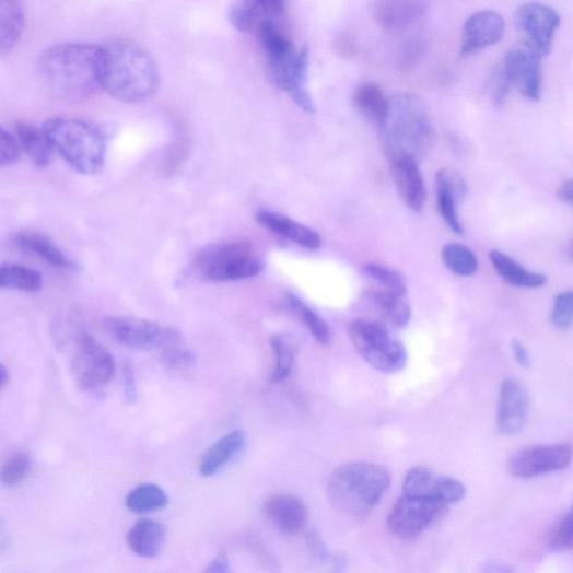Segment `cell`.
I'll list each match as a JSON object with an SVG mask.
<instances>
[{"label": "cell", "instance_id": "11", "mask_svg": "<svg viewBox=\"0 0 573 573\" xmlns=\"http://www.w3.org/2000/svg\"><path fill=\"white\" fill-rule=\"evenodd\" d=\"M543 59L531 46L519 42L511 47L502 63L512 87L530 102L541 98Z\"/></svg>", "mask_w": 573, "mask_h": 573}, {"label": "cell", "instance_id": "18", "mask_svg": "<svg viewBox=\"0 0 573 573\" xmlns=\"http://www.w3.org/2000/svg\"><path fill=\"white\" fill-rule=\"evenodd\" d=\"M289 3L290 0H236L230 9L229 20L241 33H256L264 22L281 17Z\"/></svg>", "mask_w": 573, "mask_h": 573}, {"label": "cell", "instance_id": "35", "mask_svg": "<svg viewBox=\"0 0 573 573\" xmlns=\"http://www.w3.org/2000/svg\"><path fill=\"white\" fill-rule=\"evenodd\" d=\"M271 349L274 353V367L270 374L271 384H280L290 376L296 354L295 342L292 337L284 334H277L270 340Z\"/></svg>", "mask_w": 573, "mask_h": 573}, {"label": "cell", "instance_id": "12", "mask_svg": "<svg viewBox=\"0 0 573 573\" xmlns=\"http://www.w3.org/2000/svg\"><path fill=\"white\" fill-rule=\"evenodd\" d=\"M572 459L573 449L568 444L540 445L517 452L511 458L508 468L517 479L530 480L563 470Z\"/></svg>", "mask_w": 573, "mask_h": 573}, {"label": "cell", "instance_id": "2", "mask_svg": "<svg viewBox=\"0 0 573 573\" xmlns=\"http://www.w3.org/2000/svg\"><path fill=\"white\" fill-rule=\"evenodd\" d=\"M104 47L103 90L124 104L135 105L154 97L161 84L156 61L130 40H114Z\"/></svg>", "mask_w": 573, "mask_h": 573}, {"label": "cell", "instance_id": "29", "mask_svg": "<svg viewBox=\"0 0 573 573\" xmlns=\"http://www.w3.org/2000/svg\"><path fill=\"white\" fill-rule=\"evenodd\" d=\"M490 259L500 277L508 284L517 286V289L537 290L541 289L548 281L545 274L525 269L499 250L492 252Z\"/></svg>", "mask_w": 573, "mask_h": 573}, {"label": "cell", "instance_id": "10", "mask_svg": "<svg viewBox=\"0 0 573 573\" xmlns=\"http://www.w3.org/2000/svg\"><path fill=\"white\" fill-rule=\"evenodd\" d=\"M74 343L77 351L72 369L80 386L93 389L107 385L116 371L110 352L83 329L74 334Z\"/></svg>", "mask_w": 573, "mask_h": 573}, {"label": "cell", "instance_id": "38", "mask_svg": "<svg viewBox=\"0 0 573 573\" xmlns=\"http://www.w3.org/2000/svg\"><path fill=\"white\" fill-rule=\"evenodd\" d=\"M364 270L367 276L384 286V290L407 296V281L399 271L378 264H369Z\"/></svg>", "mask_w": 573, "mask_h": 573}, {"label": "cell", "instance_id": "40", "mask_svg": "<svg viewBox=\"0 0 573 573\" xmlns=\"http://www.w3.org/2000/svg\"><path fill=\"white\" fill-rule=\"evenodd\" d=\"M549 546L556 551L573 549V503L549 535Z\"/></svg>", "mask_w": 573, "mask_h": 573}, {"label": "cell", "instance_id": "20", "mask_svg": "<svg viewBox=\"0 0 573 573\" xmlns=\"http://www.w3.org/2000/svg\"><path fill=\"white\" fill-rule=\"evenodd\" d=\"M264 511L273 527L283 535H297L307 525V506L294 495L272 496L267 501Z\"/></svg>", "mask_w": 573, "mask_h": 573}, {"label": "cell", "instance_id": "47", "mask_svg": "<svg viewBox=\"0 0 573 573\" xmlns=\"http://www.w3.org/2000/svg\"><path fill=\"white\" fill-rule=\"evenodd\" d=\"M512 351H513L515 361L517 362L519 366L524 369H528L530 366V354L528 352V349L525 348V346L521 341L518 340L513 341Z\"/></svg>", "mask_w": 573, "mask_h": 573}, {"label": "cell", "instance_id": "39", "mask_svg": "<svg viewBox=\"0 0 573 573\" xmlns=\"http://www.w3.org/2000/svg\"><path fill=\"white\" fill-rule=\"evenodd\" d=\"M31 468L32 463L27 455L22 453L15 454L3 465L2 482L8 488H15L26 479Z\"/></svg>", "mask_w": 573, "mask_h": 573}, {"label": "cell", "instance_id": "42", "mask_svg": "<svg viewBox=\"0 0 573 573\" xmlns=\"http://www.w3.org/2000/svg\"><path fill=\"white\" fill-rule=\"evenodd\" d=\"M23 150L14 132L0 130V165L12 166L21 160Z\"/></svg>", "mask_w": 573, "mask_h": 573}, {"label": "cell", "instance_id": "31", "mask_svg": "<svg viewBox=\"0 0 573 573\" xmlns=\"http://www.w3.org/2000/svg\"><path fill=\"white\" fill-rule=\"evenodd\" d=\"M353 105L365 120L379 127L388 114L390 100L376 84L364 83L356 87Z\"/></svg>", "mask_w": 573, "mask_h": 573}, {"label": "cell", "instance_id": "46", "mask_svg": "<svg viewBox=\"0 0 573 573\" xmlns=\"http://www.w3.org/2000/svg\"><path fill=\"white\" fill-rule=\"evenodd\" d=\"M122 388L126 401L129 405H135L137 402L135 373L131 365L128 363L122 367Z\"/></svg>", "mask_w": 573, "mask_h": 573}, {"label": "cell", "instance_id": "41", "mask_svg": "<svg viewBox=\"0 0 573 573\" xmlns=\"http://www.w3.org/2000/svg\"><path fill=\"white\" fill-rule=\"evenodd\" d=\"M551 321L559 330H568L573 326V291L560 293L553 303Z\"/></svg>", "mask_w": 573, "mask_h": 573}, {"label": "cell", "instance_id": "6", "mask_svg": "<svg viewBox=\"0 0 573 573\" xmlns=\"http://www.w3.org/2000/svg\"><path fill=\"white\" fill-rule=\"evenodd\" d=\"M195 268L204 280L227 282L257 277L266 265L249 244L222 242L200 249Z\"/></svg>", "mask_w": 573, "mask_h": 573}, {"label": "cell", "instance_id": "25", "mask_svg": "<svg viewBox=\"0 0 573 573\" xmlns=\"http://www.w3.org/2000/svg\"><path fill=\"white\" fill-rule=\"evenodd\" d=\"M246 445L247 436L243 430H233L206 452L200 461V472L204 477L218 473L241 455Z\"/></svg>", "mask_w": 573, "mask_h": 573}, {"label": "cell", "instance_id": "27", "mask_svg": "<svg viewBox=\"0 0 573 573\" xmlns=\"http://www.w3.org/2000/svg\"><path fill=\"white\" fill-rule=\"evenodd\" d=\"M13 132L23 152L36 167L45 168L51 164L56 151L43 127L37 128L27 122H17Z\"/></svg>", "mask_w": 573, "mask_h": 573}, {"label": "cell", "instance_id": "26", "mask_svg": "<svg viewBox=\"0 0 573 573\" xmlns=\"http://www.w3.org/2000/svg\"><path fill=\"white\" fill-rule=\"evenodd\" d=\"M16 246L43 261L66 270H75L78 265L72 261L61 249L51 241V238L34 232L22 231L15 236Z\"/></svg>", "mask_w": 573, "mask_h": 573}, {"label": "cell", "instance_id": "51", "mask_svg": "<svg viewBox=\"0 0 573 573\" xmlns=\"http://www.w3.org/2000/svg\"><path fill=\"white\" fill-rule=\"evenodd\" d=\"M566 254H568V257L573 261V238L570 242V244L568 245Z\"/></svg>", "mask_w": 573, "mask_h": 573}, {"label": "cell", "instance_id": "49", "mask_svg": "<svg viewBox=\"0 0 573 573\" xmlns=\"http://www.w3.org/2000/svg\"><path fill=\"white\" fill-rule=\"evenodd\" d=\"M207 572H229L230 561L226 553H220L207 568Z\"/></svg>", "mask_w": 573, "mask_h": 573}, {"label": "cell", "instance_id": "34", "mask_svg": "<svg viewBox=\"0 0 573 573\" xmlns=\"http://www.w3.org/2000/svg\"><path fill=\"white\" fill-rule=\"evenodd\" d=\"M168 496L156 484H141L133 489L126 499L127 508L135 514H148L164 508Z\"/></svg>", "mask_w": 573, "mask_h": 573}, {"label": "cell", "instance_id": "28", "mask_svg": "<svg viewBox=\"0 0 573 573\" xmlns=\"http://www.w3.org/2000/svg\"><path fill=\"white\" fill-rule=\"evenodd\" d=\"M166 541V529L163 524L153 519L137 522L130 529L127 542L130 550L141 558L157 557Z\"/></svg>", "mask_w": 573, "mask_h": 573}, {"label": "cell", "instance_id": "9", "mask_svg": "<svg viewBox=\"0 0 573 573\" xmlns=\"http://www.w3.org/2000/svg\"><path fill=\"white\" fill-rule=\"evenodd\" d=\"M448 511L447 504L405 494L388 516V529L398 539H416L444 519Z\"/></svg>", "mask_w": 573, "mask_h": 573}, {"label": "cell", "instance_id": "14", "mask_svg": "<svg viewBox=\"0 0 573 573\" xmlns=\"http://www.w3.org/2000/svg\"><path fill=\"white\" fill-rule=\"evenodd\" d=\"M404 493L448 505L461 501L466 495V488L452 477L437 475L425 467H416L406 475Z\"/></svg>", "mask_w": 573, "mask_h": 573}, {"label": "cell", "instance_id": "43", "mask_svg": "<svg viewBox=\"0 0 573 573\" xmlns=\"http://www.w3.org/2000/svg\"><path fill=\"white\" fill-rule=\"evenodd\" d=\"M162 363L173 370L192 367L197 363V356L192 351L174 346L164 349L161 355Z\"/></svg>", "mask_w": 573, "mask_h": 573}, {"label": "cell", "instance_id": "13", "mask_svg": "<svg viewBox=\"0 0 573 573\" xmlns=\"http://www.w3.org/2000/svg\"><path fill=\"white\" fill-rule=\"evenodd\" d=\"M560 23L557 11L540 3L524 4L516 13V25L523 37L521 42L531 46L543 58L551 52Z\"/></svg>", "mask_w": 573, "mask_h": 573}, {"label": "cell", "instance_id": "23", "mask_svg": "<svg viewBox=\"0 0 573 573\" xmlns=\"http://www.w3.org/2000/svg\"><path fill=\"white\" fill-rule=\"evenodd\" d=\"M256 220L270 231L289 238L305 249L317 250L321 246V237L316 231L281 213L259 210Z\"/></svg>", "mask_w": 573, "mask_h": 573}, {"label": "cell", "instance_id": "30", "mask_svg": "<svg viewBox=\"0 0 573 573\" xmlns=\"http://www.w3.org/2000/svg\"><path fill=\"white\" fill-rule=\"evenodd\" d=\"M25 26V14L20 0H0V49L2 55L12 52Z\"/></svg>", "mask_w": 573, "mask_h": 573}, {"label": "cell", "instance_id": "48", "mask_svg": "<svg viewBox=\"0 0 573 573\" xmlns=\"http://www.w3.org/2000/svg\"><path fill=\"white\" fill-rule=\"evenodd\" d=\"M558 199L573 208V179L563 183L557 192Z\"/></svg>", "mask_w": 573, "mask_h": 573}, {"label": "cell", "instance_id": "1", "mask_svg": "<svg viewBox=\"0 0 573 573\" xmlns=\"http://www.w3.org/2000/svg\"><path fill=\"white\" fill-rule=\"evenodd\" d=\"M38 72L59 97L80 102L103 90L104 47L65 43L47 49L38 60Z\"/></svg>", "mask_w": 573, "mask_h": 573}, {"label": "cell", "instance_id": "44", "mask_svg": "<svg viewBox=\"0 0 573 573\" xmlns=\"http://www.w3.org/2000/svg\"><path fill=\"white\" fill-rule=\"evenodd\" d=\"M511 89L512 84L501 65L493 71L489 83L490 95L495 105L501 106L506 102Z\"/></svg>", "mask_w": 573, "mask_h": 573}, {"label": "cell", "instance_id": "36", "mask_svg": "<svg viewBox=\"0 0 573 573\" xmlns=\"http://www.w3.org/2000/svg\"><path fill=\"white\" fill-rule=\"evenodd\" d=\"M445 266L455 274L469 277L479 270V259L464 245L448 244L442 250Z\"/></svg>", "mask_w": 573, "mask_h": 573}, {"label": "cell", "instance_id": "22", "mask_svg": "<svg viewBox=\"0 0 573 573\" xmlns=\"http://www.w3.org/2000/svg\"><path fill=\"white\" fill-rule=\"evenodd\" d=\"M309 52L307 47L304 46L274 86L289 94L302 110L307 114H315L316 108L307 86Z\"/></svg>", "mask_w": 573, "mask_h": 573}, {"label": "cell", "instance_id": "50", "mask_svg": "<svg viewBox=\"0 0 573 573\" xmlns=\"http://www.w3.org/2000/svg\"><path fill=\"white\" fill-rule=\"evenodd\" d=\"M10 381V373L4 364L0 367V385H2V390H4Z\"/></svg>", "mask_w": 573, "mask_h": 573}, {"label": "cell", "instance_id": "19", "mask_svg": "<svg viewBox=\"0 0 573 573\" xmlns=\"http://www.w3.org/2000/svg\"><path fill=\"white\" fill-rule=\"evenodd\" d=\"M428 10L426 0H374L372 15L387 31H402L420 21Z\"/></svg>", "mask_w": 573, "mask_h": 573}, {"label": "cell", "instance_id": "33", "mask_svg": "<svg viewBox=\"0 0 573 573\" xmlns=\"http://www.w3.org/2000/svg\"><path fill=\"white\" fill-rule=\"evenodd\" d=\"M0 286L4 290L35 293L42 290L43 278L34 269L16 264H7L0 269Z\"/></svg>", "mask_w": 573, "mask_h": 573}, {"label": "cell", "instance_id": "17", "mask_svg": "<svg viewBox=\"0 0 573 573\" xmlns=\"http://www.w3.org/2000/svg\"><path fill=\"white\" fill-rule=\"evenodd\" d=\"M529 414L527 390L514 378H506L500 389L496 422L500 433L514 436L522 432Z\"/></svg>", "mask_w": 573, "mask_h": 573}, {"label": "cell", "instance_id": "15", "mask_svg": "<svg viewBox=\"0 0 573 573\" xmlns=\"http://www.w3.org/2000/svg\"><path fill=\"white\" fill-rule=\"evenodd\" d=\"M505 21L494 11H481L470 15L464 24L460 56L470 57L498 44L504 36Z\"/></svg>", "mask_w": 573, "mask_h": 573}, {"label": "cell", "instance_id": "24", "mask_svg": "<svg viewBox=\"0 0 573 573\" xmlns=\"http://www.w3.org/2000/svg\"><path fill=\"white\" fill-rule=\"evenodd\" d=\"M393 173L404 203L410 210L420 212L425 204L426 192L418 162L409 159L398 160L393 163Z\"/></svg>", "mask_w": 573, "mask_h": 573}, {"label": "cell", "instance_id": "5", "mask_svg": "<svg viewBox=\"0 0 573 573\" xmlns=\"http://www.w3.org/2000/svg\"><path fill=\"white\" fill-rule=\"evenodd\" d=\"M43 129L49 136L55 151L80 174L100 173L106 161V139L91 122L75 118L47 120Z\"/></svg>", "mask_w": 573, "mask_h": 573}, {"label": "cell", "instance_id": "8", "mask_svg": "<svg viewBox=\"0 0 573 573\" xmlns=\"http://www.w3.org/2000/svg\"><path fill=\"white\" fill-rule=\"evenodd\" d=\"M106 331L118 343L136 350L166 349L182 342L180 332L160 323L135 317H109Z\"/></svg>", "mask_w": 573, "mask_h": 573}, {"label": "cell", "instance_id": "3", "mask_svg": "<svg viewBox=\"0 0 573 573\" xmlns=\"http://www.w3.org/2000/svg\"><path fill=\"white\" fill-rule=\"evenodd\" d=\"M378 129L382 147L391 163L402 159L419 162L434 147L432 116L411 93L397 94L390 100L388 114Z\"/></svg>", "mask_w": 573, "mask_h": 573}, {"label": "cell", "instance_id": "45", "mask_svg": "<svg viewBox=\"0 0 573 573\" xmlns=\"http://www.w3.org/2000/svg\"><path fill=\"white\" fill-rule=\"evenodd\" d=\"M307 545L313 557L323 563L332 565L338 570L340 565L346 564L344 558L334 556L328 552L317 534H311L307 538Z\"/></svg>", "mask_w": 573, "mask_h": 573}, {"label": "cell", "instance_id": "16", "mask_svg": "<svg viewBox=\"0 0 573 573\" xmlns=\"http://www.w3.org/2000/svg\"><path fill=\"white\" fill-rule=\"evenodd\" d=\"M265 57L269 79L273 85L294 61L300 50L278 27L276 22L260 24L256 33Z\"/></svg>", "mask_w": 573, "mask_h": 573}, {"label": "cell", "instance_id": "4", "mask_svg": "<svg viewBox=\"0 0 573 573\" xmlns=\"http://www.w3.org/2000/svg\"><path fill=\"white\" fill-rule=\"evenodd\" d=\"M391 486L389 471L371 463H351L334 470L328 480V496L340 511L367 514Z\"/></svg>", "mask_w": 573, "mask_h": 573}, {"label": "cell", "instance_id": "21", "mask_svg": "<svg viewBox=\"0 0 573 573\" xmlns=\"http://www.w3.org/2000/svg\"><path fill=\"white\" fill-rule=\"evenodd\" d=\"M438 209L446 224L456 234L464 229L457 214V202L467 194L465 178L454 169L442 168L436 175Z\"/></svg>", "mask_w": 573, "mask_h": 573}, {"label": "cell", "instance_id": "37", "mask_svg": "<svg viewBox=\"0 0 573 573\" xmlns=\"http://www.w3.org/2000/svg\"><path fill=\"white\" fill-rule=\"evenodd\" d=\"M286 303L302 319L318 343L321 346L330 343L331 334L328 325L312 308L294 294L286 295Z\"/></svg>", "mask_w": 573, "mask_h": 573}, {"label": "cell", "instance_id": "32", "mask_svg": "<svg viewBox=\"0 0 573 573\" xmlns=\"http://www.w3.org/2000/svg\"><path fill=\"white\" fill-rule=\"evenodd\" d=\"M367 297L393 326L404 328L409 324L411 308L406 300L407 296L387 290H377L369 292Z\"/></svg>", "mask_w": 573, "mask_h": 573}, {"label": "cell", "instance_id": "7", "mask_svg": "<svg viewBox=\"0 0 573 573\" xmlns=\"http://www.w3.org/2000/svg\"><path fill=\"white\" fill-rule=\"evenodd\" d=\"M350 340L361 358L377 371L395 373L405 369L408 354L389 330L369 318H358L349 325Z\"/></svg>", "mask_w": 573, "mask_h": 573}]
</instances>
